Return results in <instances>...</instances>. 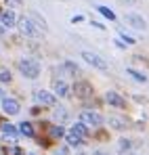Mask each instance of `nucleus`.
I'll return each instance as SVG.
<instances>
[{
	"label": "nucleus",
	"instance_id": "obj_21",
	"mask_svg": "<svg viewBox=\"0 0 149 155\" xmlns=\"http://www.w3.org/2000/svg\"><path fill=\"white\" fill-rule=\"evenodd\" d=\"M128 74L134 78V80H139V82H147V76H143V74H139V71H134V69H128Z\"/></svg>",
	"mask_w": 149,
	"mask_h": 155
},
{
	"label": "nucleus",
	"instance_id": "obj_22",
	"mask_svg": "<svg viewBox=\"0 0 149 155\" xmlns=\"http://www.w3.org/2000/svg\"><path fill=\"white\" fill-rule=\"evenodd\" d=\"M32 21H36V25L38 27H42V29H46V23H44V19H40L36 13H32Z\"/></svg>",
	"mask_w": 149,
	"mask_h": 155
},
{
	"label": "nucleus",
	"instance_id": "obj_20",
	"mask_svg": "<svg viewBox=\"0 0 149 155\" xmlns=\"http://www.w3.org/2000/svg\"><path fill=\"white\" fill-rule=\"evenodd\" d=\"M0 82H2V84L11 82V71H8V69H0Z\"/></svg>",
	"mask_w": 149,
	"mask_h": 155
},
{
	"label": "nucleus",
	"instance_id": "obj_29",
	"mask_svg": "<svg viewBox=\"0 0 149 155\" xmlns=\"http://www.w3.org/2000/svg\"><path fill=\"white\" fill-rule=\"evenodd\" d=\"M8 4H13V6H19V4H21V0H8Z\"/></svg>",
	"mask_w": 149,
	"mask_h": 155
},
{
	"label": "nucleus",
	"instance_id": "obj_6",
	"mask_svg": "<svg viewBox=\"0 0 149 155\" xmlns=\"http://www.w3.org/2000/svg\"><path fill=\"white\" fill-rule=\"evenodd\" d=\"M124 21L128 23V25L137 27V29H145V27H147L145 19H143L141 15H137V13H126V15H124Z\"/></svg>",
	"mask_w": 149,
	"mask_h": 155
},
{
	"label": "nucleus",
	"instance_id": "obj_4",
	"mask_svg": "<svg viewBox=\"0 0 149 155\" xmlns=\"http://www.w3.org/2000/svg\"><path fill=\"white\" fill-rule=\"evenodd\" d=\"M80 122H82L84 126H93V128H97V126H101L103 117H101L99 113H95V111H82Z\"/></svg>",
	"mask_w": 149,
	"mask_h": 155
},
{
	"label": "nucleus",
	"instance_id": "obj_15",
	"mask_svg": "<svg viewBox=\"0 0 149 155\" xmlns=\"http://www.w3.org/2000/svg\"><path fill=\"white\" fill-rule=\"evenodd\" d=\"M19 132L25 134V136H34V126H32L29 122H21V124H19Z\"/></svg>",
	"mask_w": 149,
	"mask_h": 155
},
{
	"label": "nucleus",
	"instance_id": "obj_3",
	"mask_svg": "<svg viewBox=\"0 0 149 155\" xmlns=\"http://www.w3.org/2000/svg\"><path fill=\"white\" fill-rule=\"evenodd\" d=\"M82 59H84L86 63H90L93 67L101 69V71H105V69H107V63H105V59H101L99 54H95V52H90V51H84V52H82Z\"/></svg>",
	"mask_w": 149,
	"mask_h": 155
},
{
	"label": "nucleus",
	"instance_id": "obj_10",
	"mask_svg": "<svg viewBox=\"0 0 149 155\" xmlns=\"http://www.w3.org/2000/svg\"><path fill=\"white\" fill-rule=\"evenodd\" d=\"M0 21H2L4 27H13L17 23V17H15L13 11H2V13H0Z\"/></svg>",
	"mask_w": 149,
	"mask_h": 155
},
{
	"label": "nucleus",
	"instance_id": "obj_34",
	"mask_svg": "<svg viewBox=\"0 0 149 155\" xmlns=\"http://www.w3.org/2000/svg\"><path fill=\"white\" fill-rule=\"evenodd\" d=\"M80 155H84V153H80Z\"/></svg>",
	"mask_w": 149,
	"mask_h": 155
},
{
	"label": "nucleus",
	"instance_id": "obj_26",
	"mask_svg": "<svg viewBox=\"0 0 149 155\" xmlns=\"http://www.w3.org/2000/svg\"><path fill=\"white\" fill-rule=\"evenodd\" d=\"M67 153H69V149H67V147H61V149L57 151V155H67Z\"/></svg>",
	"mask_w": 149,
	"mask_h": 155
},
{
	"label": "nucleus",
	"instance_id": "obj_12",
	"mask_svg": "<svg viewBox=\"0 0 149 155\" xmlns=\"http://www.w3.org/2000/svg\"><path fill=\"white\" fill-rule=\"evenodd\" d=\"M52 88H55V92H57L59 97H67V94H69V88H67V84H65L63 80H55V82H52Z\"/></svg>",
	"mask_w": 149,
	"mask_h": 155
},
{
	"label": "nucleus",
	"instance_id": "obj_5",
	"mask_svg": "<svg viewBox=\"0 0 149 155\" xmlns=\"http://www.w3.org/2000/svg\"><path fill=\"white\" fill-rule=\"evenodd\" d=\"M74 92H76L78 99H90V97H93V86H90L88 82H76Z\"/></svg>",
	"mask_w": 149,
	"mask_h": 155
},
{
	"label": "nucleus",
	"instance_id": "obj_30",
	"mask_svg": "<svg viewBox=\"0 0 149 155\" xmlns=\"http://www.w3.org/2000/svg\"><path fill=\"white\" fill-rule=\"evenodd\" d=\"M118 2H122V4H134V0H118Z\"/></svg>",
	"mask_w": 149,
	"mask_h": 155
},
{
	"label": "nucleus",
	"instance_id": "obj_8",
	"mask_svg": "<svg viewBox=\"0 0 149 155\" xmlns=\"http://www.w3.org/2000/svg\"><path fill=\"white\" fill-rule=\"evenodd\" d=\"M2 109H4V113H8V115H17L19 113V103L15 101V99H2Z\"/></svg>",
	"mask_w": 149,
	"mask_h": 155
},
{
	"label": "nucleus",
	"instance_id": "obj_24",
	"mask_svg": "<svg viewBox=\"0 0 149 155\" xmlns=\"http://www.w3.org/2000/svg\"><path fill=\"white\" fill-rule=\"evenodd\" d=\"M6 155H23V153H21V149H8Z\"/></svg>",
	"mask_w": 149,
	"mask_h": 155
},
{
	"label": "nucleus",
	"instance_id": "obj_2",
	"mask_svg": "<svg viewBox=\"0 0 149 155\" xmlns=\"http://www.w3.org/2000/svg\"><path fill=\"white\" fill-rule=\"evenodd\" d=\"M17 25H19V29H21V34L27 36V38H40V36H42L40 27L36 25L29 17H21V19L17 21Z\"/></svg>",
	"mask_w": 149,
	"mask_h": 155
},
{
	"label": "nucleus",
	"instance_id": "obj_16",
	"mask_svg": "<svg viewBox=\"0 0 149 155\" xmlns=\"http://www.w3.org/2000/svg\"><path fill=\"white\" fill-rule=\"evenodd\" d=\"M109 126L116 130H122L126 126V120H120V117H109Z\"/></svg>",
	"mask_w": 149,
	"mask_h": 155
},
{
	"label": "nucleus",
	"instance_id": "obj_18",
	"mask_svg": "<svg viewBox=\"0 0 149 155\" xmlns=\"http://www.w3.org/2000/svg\"><path fill=\"white\" fill-rule=\"evenodd\" d=\"M55 120H57V122H61V124H63V122H65V120H67V111H65V109H63V107H59V109H57V111H55Z\"/></svg>",
	"mask_w": 149,
	"mask_h": 155
},
{
	"label": "nucleus",
	"instance_id": "obj_1",
	"mask_svg": "<svg viewBox=\"0 0 149 155\" xmlns=\"http://www.w3.org/2000/svg\"><path fill=\"white\" fill-rule=\"evenodd\" d=\"M19 71H21L25 78L34 80V78L40 76V63L34 61V59H21V61H19Z\"/></svg>",
	"mask_w": 149,
	"mask_h": 155
},
{
	"label": "nucleus",
	"instance_id": "obj_13",
	"mask_svg": "<svg viewBox=\"0 0 149 155\" xmlns=\"http://www.w3.org/2000/svg\"><path fill=\"white\" fill-rule=\"evenodd\" d=\"M0 130H2V134H4L6 138H15V136H17V128H15L13 124H0Z\"/></svg>",
	"mask_w": 149,
	"mask_h": 155
},
{
	"label": "nucleus",
	"instance_id": "obj_14",
	"mask_svg": "<svg viewBox=\"0 0 149 155\" xmlns=\"http://www.w3.org/2000/svg\"><path fill=\"white\" fill-rule=\"evenodd\" d=\"M72 132H74L76 136H80V138H84L86 134H88V130H86V126L80 122V124H74V128H72Z\"/></svg>",
	"mask_w": 149,
	"mask_h": 155
},
{
	"label": "nucleus",
	"instance_id": "obj_19",
	"mask_svg": "<svg viewBox=\"0 0 149 155\" xmlns=\"http://www.w3.org/2000/svg\"><path fill=\"white\" fill-rule=\"evenodd\" d=\"M67 143H69L72 147H78V145H82V138H80V136H76L74 132H69V134H67Z\"/></svg>",
	"mask_w": 149,
	"mask_h": 155
},
{
	"label": "nucleus",
	"instance_id": "obj_17",
	"mask_svg": "<svg viewBox=\"0 0 149 155\" xmlns=\"http://www.w3.org/2000/svg\"><path fill=\"white\" fill-rule=\"evenodd\" d=\"M97 8H99L101 15H103V17H107L109 21H113V19H116V13H113L111 8H107V6H97Z\"/></svg>",
	"mask_w": 149,
	"mask_h": 155
},
{
	"label": "nucleus",
	"instance_id": "obj_7",
	"mask_svg": "<svg viewBox=\"0 0 149 155\" xmlns=\"http://www.w3.org/2000/svg\"><path fill=\"white\" fill-rule=\"evenodd\" d=\"M34 97H36V101H38L40 105H46V107H52L55 101H57L55 94H50V92H46V90H36Z\"/></svg>",
	"mask_w": 149,
	"mask_h": 155
},
{
	"label": "nucleus",
	"instance_id": "obj_33",
	"mask_svg": "<svg viewBox=\"0 0 149 155\" xmlns=\"http://www.w3.org/2000/svg\"><path fill=\"white\" fill-rule=\"evenodd\" d=\"M122 155H132V153H122Z\"/></svg>",
	"mask_w": 149,
	"mask_h": 155
},
{
	"label": "nucleus",
	"instance_id": "obj_23",
	"mask_svg": "<svg viewBox=\"0 0 149 155\" xmlns=\"http://www.w3.org/2000/svg\"><path fill=\"white\" fill-rule=\"evenodd\" d=\"M63 67H65V69H67V71H69V74H78V65H74V63H72V61H67V63H65V65H63Z\"/></svg>",
	"mask_w": 149,
	"mask_h": 155
},
{
	"label": "nucleus",
	"instance_id": "obj_9",
	"mask_svg": "<svg viewBox=\"0 0 149 155\" xmlns=\"http://www.w3.org/2000/svg\"><path fill=\"white\" fill-rule=\"evenodd\" d=\"M105 99H107V103L111 105V107H118V109L126 107V101L118 94V92H107V94H105Z\"/></svg>",
	"mask_w": 149,
	"mask_h": 155
},
{
	"label": "nucleus",
	"instance_id": "obj_27",
	"mask_svg": "<svg viewBox=\"0 0 149 155\" xmlns=\"http://www.w3.org/2000/svg\"><path fill=\"white\" fill-rule=\"evenodd\" d=\"M120 147H122V149H128V147H130V143H128V140H120Z\"/></svg>",
	"mask_w": 149,
	"mask_h": 155
},
{
	"label": "nucleus",
	"instance_id": "obj_25",
	"mask_svg": "<svg viewBox=\"0 0 149 155\" xmlns=\"http://www.w3.org/2000/svg\"><path fill=\"white\" fill-rule=\"evenodd\" d=\"M122 38L126 40V44H134V42H137L134 38H130V36H126V34H122Z\"/></svg>",
	"mask_w": 149,
	"mask_h": 155
},
{
	"label": "nucleus",
	"instance_id": "obj_28",
	"mask_svg": "<svg viewBox=\"0 0 149 155\" xmlns=\"http://www.w3.org/2000/svg\"><path fill=\"white\" fill-rule=\"evenodd\" d=\"M82 19H84L82 15H76V17H72V23H76V21H82Z\"/></svg>",
	"mask_w": 149,
	"mask_h": 155
},
{
	"label": "nucleus",
	"instance_id": "obj_31",
	"mask_svg": "<svg viewBox=\"0 0 149 155\" xmlns=\"http://www.w3.org/2000/svg\"><path fill=\"white\" fill-rule=\"evenodd\" d=\"M2 99H4V92H2V88H0V101H2Z\"/></svg>",
	"mask_w": 149,
	"mask_h": 155
},
{
	"label": "nucleus",
	"instance_id": "obj_32",
	"mask_svg": "<svg viewBox=\"0 0 149 155\" xmlns=\"http://www.w3.org/2000/svg\"><path fill=\"white\" fill-rule=\"evenodd\" d=\"M95 155H103V153H101V151H97V153H95Z\"/></svg>",
	"mask_w": 149,
	"mask_h": 155
},
{
	"label": "nucleus",
	"instance_id": "obj_11",
	"mask_svg": "<svg viewBox=\"0 0 149 155\" xmlns=\"http://www.w3.org/2000/svg\"><path fill=\"white\" fill-rule=\"evenodd\" d=\"M46 132H49L50 138H61V136H65V130L61 128V126H57V124H46Z\"/></svg>",
	"mask_w": 149,
	"mask_h": 155
}]
</instances>
